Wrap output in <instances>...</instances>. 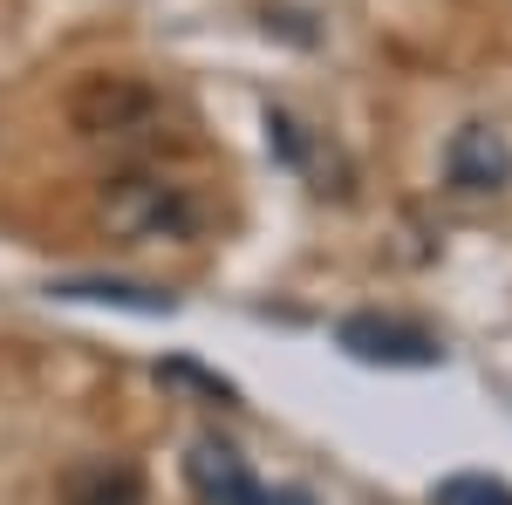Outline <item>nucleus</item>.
Here are the masks:
<instances>
[{"instance_id": "f257e3e1", "label": "nucleus", "mask_w": 512, "mask_h": 505, "mask_svg": "<svg viewBox=\"0 0 512 505\" xmlns=\"http://www.w3.org/2000/svg\"><path fill=\"white\" fill-rule=\"evenodd\" d=\"M96 219L130 246H151V239H192L198 233V198L185 185H171L158 171H123L103 185L96 198Z\"/></svg>"}, {"instance_id": "f03ea898", "label": "nucleus", "mask_w": 512, "mask_h": 505, "mask_svg": "<svg viewBox=\"0 0 512 505\" xmlns=\"http://www.w3.org/2000/svg\"><path fill=\"white\" fill-rule=\"evenodd\" d=\"M444 185L465 198L512 192V137L499 123H458L444 144Z\"/></svg>"}, {"instance_id": "7ed1b4c3", "label": "nucleus", "mask_w": 512, "mask_h": 505, "mask_svg": "<svg viewBox=\"0 0 512 505\" xmlns=\"http://www.w3.org/2000/svg\"><path fill=\"white\" fill-rule=\"evenodd\" d=\"M185 485H192L198 505H308L301 492L274 499V492L246 471V458H239L233 444H219V437H192V451H185Z\"/></svg>"}, {"instance_id": "20e7f679", "label": "nucleus", "mask_w": 512, "mask_h": 505, "mask_svg": "<svg viewBox=\"0 0 512 505\" xmlns=\"http://www.w3.org/2000/svg\"><path fill=\"white\" fill-rule=\"evenodd\" d=\"M69 117H76L82 137H130V130H144L158 117V96L130 76H89L69 96Z\"/></svg>"}, {"instance_id": "39448f33", "label": "nucleus", "mask_w": 512, "mask_h": 505, "mask_svg": "<svg viewBox=\"0 0 512 505\" xmlns=\"http://www.w3.org/2000/svg\"><path fill=\"white\" fill-rule=\"evenodd\" d=\"M342 349L355 362H390V369H431V362H444L437 335L410 328V321H383V314H349L342 321Z\"/></svg>"}, {"instance_id": "423d86ee", "label": "nucleus", "mask_w": 512, "mask_h": 505, "mask_svg": "<svg viewBox=\"0 0 512 505\" xmlns=\"http://www.w3.org/2000/svg\"><path fill=\"white\" fill-rule=\"evenodd\" d=\"M62 505H144V478L123 458H89V465L69 471Z\"/></svg>"}, {"instance_id": "0eeeda50", "label": "nucleus", "mask_w": 512, "mask_h": 505, "mask_svg": "<svg viewBox=\"0 0 512 505\" xmlns=\"http://www.w3.org/2000/svg\"><path fill=\"white\" fill-rule=\"evenodd\" d=\"M62 294H69V301H123V308H144V314H171V294H158V287H117V280H69Z\"/></svg>"}, {"instance_id": "6e6552de", "label": "nucleus", "mask_w": 512, "mask_h": 505, "mask_svg": "<svg viewBox=\"0 0 512 505\" xmlns=\"http://www.w3.org/2000/svg\"><path fill=\"white\" fill-rule=\"evenodd\" d=\"M437 505H512V485L485 478V471H458L437 485Z\"/></svg>"}]
</instances>
